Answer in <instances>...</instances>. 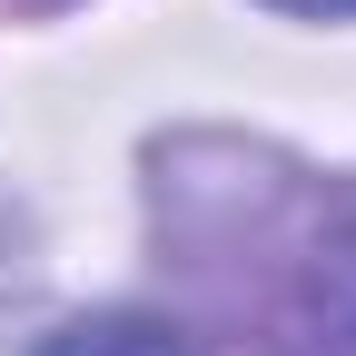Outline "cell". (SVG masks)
<instances>
[{
	"instance_id": "6da1fadb",
	"label": "cell",
	"mask_w": 356,
	"mask_h": 356,
	"mask_svg": "<svg viewBox=\"0 0 356 356\" xmlns=\"http://www.w3.org/2000/svg\"><path fill=\"white\" fill-rule=\"evenodd\" d=\"M50 356H178L159 327H79V337H60Z\"/></svg>"
},
{
	"instance_id": "7a4b0ae2",
	"label": "cell",
	"mask_w": 356,
	"mask_h": 356,
	"mask_svg": "<svg viewBox=\"0 0 356 356\" xmlns=\"http://www.w3.org/2000/svg\"><path fill=\"white\" fill-rule=\"evenodd\" d=\"M267 10H297V20H356V0H267Z\"/></svg>"
}]
</instances>
